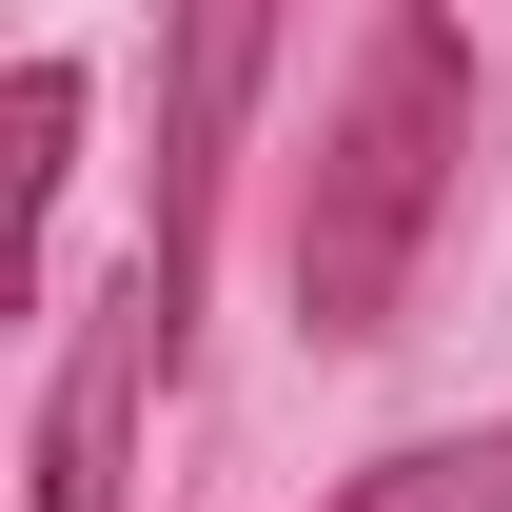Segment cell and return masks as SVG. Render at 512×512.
<instances>
[{
    "instance_id": "obj_1",
    "label": "cell",
    "mask_w": 512,
    "mask_h": 512,
    "mask_svg": "<svg viewBox=\"0 0 512 512\" xmlns=\"http://www.w3.org/2000/svg\"><path fill=\"white\" fill-rule=\"evenodd\" d=\"M453 178H473V20L394 0L355 40V79H335L316 158H296V335L316 355H355V335L414 316V256H434Z\"/></svg>"
},
{
    "instance_id": "obj_2",
    "label": "cell",
    "mask_w": 512,
    "mask_h": 512,
    "mask_svg": "<svg viewBox=\"0 0 512 512\" xmlns=\"http://www.w3.org/2000/svg\"><path fill=\"white\" fill-rule=\"evenodd\" d=\"M178 355H197V296L158 256H119L79 296V335H60V394H40V512H119L138 493V414L178 394Z\"/></svg>"
},
{
    "instance_id": "obj_3",
    "label": "cell",
    "mask_w": 512,
    "mask_h": 512,
    "mask_svg": "<svg viewBox=\"0 0 512 512\" xmlns=\"http://www.w3.org/2000/svg\"><path fill=\"white\" fill-rule=\"evenodd\" d=\"M60 138H79V60H20V79H0V256L40 237V197H60Z\"/></svg>"
},
{
    "instance_id": "obj_4",
    "label": "cell",
    "mask_w": 512,
    "mask_h": 512,
    "mask_svg": "<svg viewBox=\"0 0 512 512\" xmlns=\"http://www.w3.org/2000/svg\"><path fill=\"white\" fill-rule=\"evenodd\" d=\"M335 512H512V434H434V453H375Z\"/></svg>"
}]
</instances>
